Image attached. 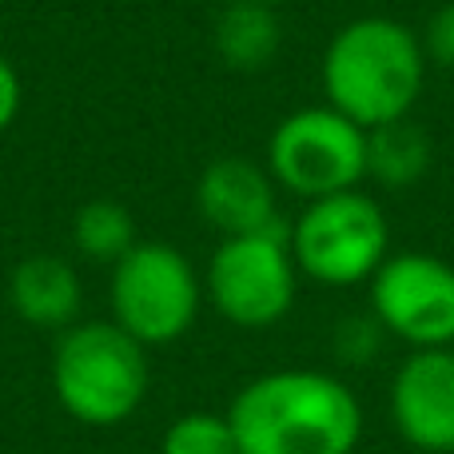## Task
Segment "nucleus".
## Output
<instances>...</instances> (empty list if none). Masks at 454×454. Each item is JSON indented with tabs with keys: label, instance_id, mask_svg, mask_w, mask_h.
I'll return each mask as SVG.
<instances>
[{
	"label": "nucleus",
	"instance_id": "1",
	"mask_svg": "<svg viewBox=\"0 0 454 454\" xmlns=\"http://www.w3.org/2000/svg\"><path fill=\"white\" fill-rule=\"evenodd\" d=\"M227 423L243 454H355L363 407L327 371H267L239 387Z\"/></svg>",
	"mask_w": 454,
	"mask_h": 454
},
{
	"label": "nucleus",
	"instance_id": "2",
	"mask_svg": "<svg viewBox=\"0 0 454 454\" xmlns=\"http://www.w3.org/2000/svg\"><path fill=\"white\" fill-rule=\"evenodd\" d=\"M319 80L331 108L363 132L407 120L427 88L423 40L395 16H355L327 40Z\"/></svg>",
	"mask_w": 454,
	"mask_h": 454
},
{
	"label": "nucleus",
	"instance_id": "3",
	"mask_svg": "<svg viewBox=\"0 0 454 454\" xmlns=\"http://www.w3.org/2000/svg\"><path fill=\"white\" fill-rule=\"evenodd\" d=\"M148 347L112 319L72 323L52 351V395L76 423L120 427L148 399Z\"/></svg>",
	"mask_w": 454,
	"mask_h": 454
},
{
	"label": "nucleus",
	"instance_id": "4",
	"mask_svg": "<svg viewBox=\"0 0 454 454\" xmlns=\"http://www.w3.org/2000/svg\"><path fill=\"white\" fill-rule=\"evenodd\" d=\"M287 243L307 279L323 287H355L367 283L391 255V223L375 196L351 188L307 200L287 227Z\"/></svg>",
	"mask_w": 454,
	"mask_h": 454
},
{
	"label": "nucleus",
	"instance_id": "5",
	"mask_svg": "<svg viewBox=\"0 0 454 454\" xmlns=\"http://www.w3.org/2000/svg\"><path fill=\"white\" fill-rule=\"evenodd\" d=\"M108 303L112 323L124 327L136 343L168 347L196 327L204 279L180 247L140 239L120 263H112Z\"/></svg>",
	"mask_w": 454,
	"mask_h": 454
},
{
	"label": "nucleus",
	"instance_id": "6",
	"mask_svg": "<svg viewBox=\"0 0 454 454\" xmlns=\"http://www.w3.org/2000/svg\"><path fill=\"white\" fill-rule=\"evenodd\" d=\"M267 172L295 200L351 192L367 180V132L331 104L299 108L267 140Z\"/></svg>",
	"mask_w": 454,
	"mask_h": 454
},
{
	"label": "nucleus",
	"instance_id": "7",
	"mask_svg": "<svg viewBox=\"0 0 454 454\" xmlns=\"http://www.w3.org/2000/svg\"><path fill=\"white\" fill-rule=\"evenodd\" d=\"M299 267L291 259L287 223L255 235H227L204 271V295L215 315L239 331H267L295 307Z\"/></svg>",
	"mask_w": 454,
	"mask_h": 454
},
{
	"label": "nucleus",
	"instance_id": "8",
	"mask_svg": "<svg viewBox=\"0 0 454 454\" xmlns=\"http://www.w3.org/2000/svg\"><path fill=\"white\" fill-rule=\"evenodd\" d=\"M371 315L411 347H454V267L431 251H399L371 275Z\"/></svg>",
	"mask_w": 454,
	"mask_h": 454
},
{
	"label": "nucleus",
	"instance_id": "9",
	"mask_svg": "<svg viewBox=\"0 0 454 454\" xmlns=\"http://www.w3.org/2000/svg\"><path fill=\"white\" fill-rule=\"evenodd\" d=\"M391 419L407 447L454 454V347H423L391 379Z\"/></svg>",
	"mask_w": 454,
	"mask_h": 454
},
{
	"label": "nucleus",
	"instance_id": "10",
	"mask_svg": "<svg viewBox=\"0 0 454 454\" xmlns=\"http://www.w3.org/2000/svg\"><path fill=\"white\" fill-rule=\"evenodd\" d=\"M196 207L223 235H255L279 227V184L251 156H215L196 180Z\"/></svg>",
	"mask_w": 454,
	"mask_h": 454
},
{
	"label": "nucleus",
	"instance_id": "11",
	"mask_svg": "<svg viewBox=\"0 0 454 454\" xmlns=\"http://www.w3.org/2000/svg\"><path fill=\"white\" fill-rule=\"evenodd\" d=\"M8 303H12L16 319L36 331L72 327L80 315V303H84L76 267L64 255H52V251L20 259L8 275Z\"/></svg>",
	"mask_w": 454,
	"mask_h": 454
},
{
	"label": "nucleus",
	"instance_id": "12",
	"mask_svg": "<svg viewBox=\"0 0 454 454\" xmlns=\"http://www.w3.org/2000/svg\"><path fill=\"white\" fill-rule=\"evenodd\" d=\"M279 16L271 4H259V0H231L220 16H215L212 28V48L220 56L223 68L231 72H263L267 64L279 56Z\"/></svg>",
	"mask_w": 454,
	"mask_h": 454
},
{
	"label": "nucleus",
	"instance_id": "13",
	"mask_svg": "<svg viewBox=\"0 0 454 454\" xmlns=\"http://www.w3.org/2000/svg\"><path fill=\"white\" fill-rule=\"evenodd\" d=\"M431 136L419 124H411V116L367 132V180H375L379 188H415L431 172Z\"/></svg>",
	"mask_w": 454,
	"mask_h": 454
},
{
	"label": "nucleus",
	"instance_id": "14",
	"mask_svg": "<svg viewBox=\"0 0 454 454\" xmlns=\"http://www.w3.org/2000/svg\"><path fill=\"white\" fill-rule=\"evenodd\" d=\"M136 220L116 200H88L72 215V247L92 263H120L136 247Z\"/></svg>",
	"mask_w": 454,
	"mask_h": 454
},
{
	"label": "nucleus",
	"instance_id": "15",
	"mask_svg": "<svg viewBox=\"0 0 454 454\" xmlns=\"http://www.w3.org/2000/svg\"><path fill=\"white\" fill-rule=\"evenodd\" d=\"M160 454H239L227 415L215 411H188L160 439Z\"/></svg>",
	"mask_w": 454,
	"mask_h": 454
},
{
	"label": "nucleus",
	"instance_id": "16",
	"mask_svg": "<svg viewBox=\"0 0 454 454\" xmlns=\"http://www.w3.org/2000/svg\"><path fill=\"white\" fill-rule=\"evenodd\" d=\"M423 52H427V64H439V68H454V0L439 4L431 12L423 28Z\"/></svg>",
	"mask_w": 454,
	"mask_h": 454
},
{
	"label": "nucleus",
	"instance_id": "17",
	"mask_svg": "<svg viewBox=\"0 0 454 454\" xmlns=\"http://www.w3.org/2000/svg\"><path fill=\"white\" fill-rule=\"evenodd\" d=\"M379 335H383V327L375 323V315H367V319H343L339 339H335L339 359L343 363H367L379 347Z\"/></svg>",
	"mask_w": 454,
	"mask_h": 454
},
{
	"label": "nucleus",
	"instance_id": "18",
	"mask_svg": "<svg viewBox=\"0 0 454 454\" xmlns=\"http://www.w3.org/2000/svg\"><path fill=\"white\" fill-rule=\"evenodd\" d=\"M20 76H16L12 60L0 52V136L12 128V120L20 116Z\"/></svg>",
	"mask_w": 454,
	"mask_h": 454
},
{
	"label": "nucleus",
	"instance_id": "19",
	"mask_svg": "<svg viewBox=\"0 0 454 454\" xmlns=\"http://www.w3.org/2000/svg\"><path fill=\"white\" fill-rule=\"evenodd\" d=\"M259 4H271V8H275V4H279V0H259Z\"/></svg>",
	"mask_w": 454,
	"mask_h": 454
},
{
	"label": "nucleus",
	"instance_id": "20",
	"mask_svg": "<svg viewBox=\"0 0 454 454\" xmlns=\"http://www.w3.org/2000/svg\"><path fill=\"white\" fill-rule=\"evenodd\" d=\"M239 454H243V450H239Z\"/></svg>",
	"mask_w": 454,
	"mask_h": 454
}]
</instances>
